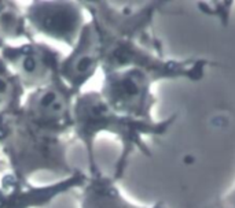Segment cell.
Here are the masks:
<instances>
[{
    "mask_svg": "<svg viewBox=\"0 0 235 208\" xmlns=\"http://www.w3.org/2000/svg\"><path fill=\"white\" fill-rule=\"evenodd\" d=\"M95 23L102 43L103 74L120 70H143L160 81H199L210 62L206 59L176 60L164 55L153 32V21L162 3L80 2Z\"/></svg>",
    "mask_w": 235,
    "mask_h": 208,
    "instance_id": "1",
    "label": "cell"
},
{
    "mask_svg": "<svg viewBox=\"0 0 235 208\" xmlns=\"http://www.w3.org/2000/svg\"><path fill=\"white\" fill-rule=\"evenodd\" d=\"M176 121V114L161 121H142L116 112L103 100L99 91L81 92L73 103V137L85 147L88 156L89 175L99 171L95 160L94 144L101 133H110L118 138L121 154L114 166L113 179L122 178L129 158L135 152L150 158L151 151L146 143L147 137H161Z\"/></svg>",
    "mask_w": 235,
    "mask_h": 208,
    "instance_id": "2",
    "label": "cell"
},
{
    "mask_svg": "<svg viewBox=\"0 0 235 208\" xmlns=\"http://www.w3.org/2000/svg\"><path fill=\"white\" fill-rule=\"evenodd\" d=\"M73 141L72 134L41 127L18 111L0 127V156L10 171L23 181L41 171L69 177L77 171L69 160Z\"/></svg>",
    "mask_w": 235,
    "mask_h": 208,
    "instance_id": "3",
    "label": "cell"
},
{
    "mask_svg": "<svg viewBox=\"0 0 235 208\" xmlns=\"http://www.w3.org/2000/svg\"><path fill=\"white\" fill-rule=\"evenodd\" d=\"M160 79L143 70H120L103 74L101 96L116 112L135 119L154 121L157 99L153 85Z\"/></svg>",
    "mask_w": 235,
    "mask_h": 208,
    "instance_id": "4",
    "label": "cell"
},
{
    "mask_svg": "<svg viewBox=\"0 0 235 208\" xmlns=\"http://www.w3.org/2000/svg\"><path fill=\"white\" fill-rule=\"evenodd\" d=\"M0 58L18 77L23 89L36 91L59 78V67L65 55L43 41H28L18 45L6 44Z\"/></svg>",
    "mask_w": 235,
    "mask_h": 208,
    "instance_id": "5",
    "label": "cell"
},
{
    "mask_svg": "<svg viewBox=\"0 0 235 208\" xmlns=\"http://www.w3.org/2000/svg\"><path fill=\"white\" fill-rule=\"evenodd\" d=\"M28 25L34 36L41 34L73 48L87 23L80 2H32L23 7Z\"/></svg>",
    "mask_w": 235,
    "mask_h": 208,
    "instance_id": "6",
    "label": "cell"
},
{
    "mask_svg": "<svg viewBox=\"0 0 235 208\" xmlns=\"http://www.w3.org/2000/svg\"><path fill=\"white\" fill-rule=\"evenodd\" d=\"M88 175L77 168L58 182L36 186L15 177L0 156V208H43L73 189H81Z\"/></svg>",
    "mask_w": 235,
    "mask_h": 208,
    "instance_id": "7",
    "label": "cell"
},
{
    "mask_svg": "<svg viewBox=\"0 0 235 208\" xmlns=\"http://www.w3.org/2000/svg\"><path fill=\"white\" fill-rule=\"evenodd\" d=\"M76 96L59 77L52 84L28 93L19 111L41 127L73 136V103Z\"/></svg>",
    "mask_w": 235,
    "mask_h": 208,
    "instance_id": "8",
    "label": "cell"
},
{
    "mask_svg": "<svg viewBox=\"0 0 235 208\" xmlns=\"http://www.w3.org/2000/svg\"><path fill=\"white\" fill-rule=\"evenodd\" d=\"M102 43L95 23L87 21L78 37V41L63 58L59 67V77L76 95L87 82L101 70Z\"/></svg>",
    "mask_w": 235,
    "mask_h": 208,
    "instance_id": "9",
    "label": "cell"
},
{
    "mask_svg": "<svg viewBox=\"0 0 235 208\" xmlns=\"http://www.w3.org/2000/svg\"><path fill=\"white\" fill-rule=\"evenodd\" d=\"M80 208H167L162 201L153 206H138L127 200L121 193L113 177L105 175L99 170L89 175L88 181L80 189Z\"/></svg>",
    "mask_w": 235,
    "mask_h": 208,
    "instance_id": "10",
    "label": "cell"
},
{
    "mask_svg": "<svg viewBox=\"0 0 235 208\" xmlns=\"http://www.w3.org/2000/svg\"><path fill=\"white\" fill-rule=\"evenodd\" d=\"M19 40L25 43L36 40L28 25L23 8L17 2L0 0V41L8 44Z\"/></svg>",
    "mask_w": 235,
    "mask_h": 208,
    "instance_id": "11",
    "label": "cell"
},
{
    "mask_svg": "<svg viewBox=\"0 0 235 208\" xmlns=\"http://www.w3.org/2000/svg\"><path fill=\"white\" fill-rule=\"evenodd\" d=\"M26 96V91L6 62L0 58V127L17 114Z\"/></svg>",
    "mask_w": 235,
    "mask_h": 208,
    "instance_id": "12",
    "label": "cell"
},
{
    "mask_svg": "<svg viewBox=\"0 0 235 208\" xmlns=\"http://www.w3.org/2000/svg\"><path fill=\"white\" fill-rule=\"evenodd\" d=\"M210 208H235V186L222 199L217 200Z\"/></svg>",
    "mask_w": 235,
    "mask_h": 208,
    "instance_id": "13",
    "label": "cell"
},
{
    "mask_svg": "<svg viewBox=\"0 0 235 208\" xmlns=\"http://www.w3.org/2000/svg\"><path fill=\"white\" fill-rule=\"evenodd\" d=\"M4 45H6V44H4V43H3V41H0V51H2V48H3V47H4Z\"/></svg>",
    "mask_w": 235,
    "mask_h": 208,
    "instance_id": "14",
    "label": "cell"
}]
</instances>
